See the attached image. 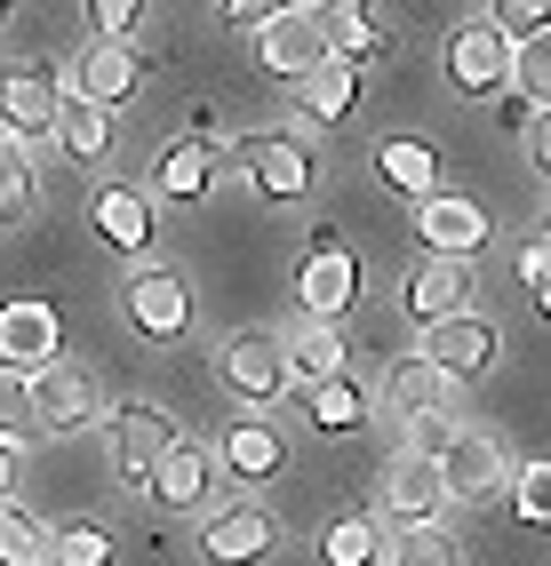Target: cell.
Masks as SVG:
<instances>
[{
	"instance_id": "obj_1",
	"label": "cell",
	"mask_w": 551,
	"mask_h": 566,
	"mask_svg": "<svg viewBox=\"0 0 551 566\" xmlns=\"http://www.w3.org/2000/svg\"><path fill=\"white\" fill-rule=\"evenodd\" d=\"M240 176H248V192H256V200H272V208H297V200H312V184H320V160H312V144H304V136L256 128V136H240Z\"/></svg>"
},
{
	"instance_id": "obj_2",
	"label": "cell",
	"mask_w": 551,
	"mask_h": 566,
	"mask_svg": "<svg viewBox=\"0 0 551 566\" xmlns=\"http://www.w3.org/2000/svg\"><path fill=\"white\" fill-rule=\"evenodd\" d=\"M64 96H72V88H64V72H56L49 56L9 64V72H0V136L32 153V136H56V120H64Z\"/></svg>"
},
{
	"instance_id": "obj_3",
	"label": "cell",
	"mask_w": 551,
	"mask_h": 566,
	"mask_svg": "<svg viewBox=\"0 0 551 566\" xmlns=\"http://www.w3.org/2000/svg\"><path fill=\"white\" fill-rule=\"evenodd\" d=\"M297 295H304V319H328V327H344V312L360 304V255H352V240L336 232V223H320V232H312Z\"/></svg>"
},
{
	"instance_id": "obj_4",
	"label": "cell",
	"mask_w": 551,
	"mask_h": 566,
	"mask_svg": "<svg viewBox=\"0 0 551 566\" xmlns=\"http://www.w3.org/2000/svg\"><path fill=\"white\" fill-rule=\"evenodd\" d=\"M121 312L136 335H153V344H184L193 335V287H184L176 263H136L128 287H121Z\"/></svg>"
},
{
	"instance_id": "obj_5",
	"label": "cell",
	"mask_w": 551,
	"mask_h": 566,
	"mask_svg": "<svg viewBox=\"0 0 551 566\" xmlns=\"http://www.w3.org/2000/svg\"><path fill=\"white\" fill-rule=\"evenodd\" d=\"M113 463H121V479H136V486H153V471L176 455V439H184V423L168 407H153V399H128V407H113Z\"/></svg>"
},
{
	"instance_id": "obj_6",
	"label": "cell",
	"mask_w": 551,
	"mask_h": 566,
	"mask_svg": "<svg viewBox=\"0 0 551 566\" xmlns=\"http://www.w3.org/2000/svg\"><path fill=\"white\" fill-rule=\"evenodd\" d=\"M256 56H264L280 81H312L320 64H336V49H328V9H272L264 32H256Z\"/></svg>"
},
{
	"instance_id": "obj_7",
	"label": "cell",
	"mask_w": 551,
	"mask_h": 566,
	"mask_svg": "<svg viewBox=\"0 0 551 566\" xmlns=\"http://www.w3.org/2000/svg\"><path fill=\"white\" fill-rule=\"evenodd\" d=\"M216 375H225V391L240 407H280L288 391V352H280V335H232L225 352H216Z\"/></svg>"
},
{
	"instance_id": "obj_8",
	"label": "cell",
	"mask_w": 551,
	"mask_h": 566,
	"mask_svg": "<svg viewBox=\"0 0 551 566\" xmlns=\"http://www.w3.org/2000/svg\"><path fill=\"white\" fill-rule=\"evenodd\" d=\"M272 551H280V518L256 503V495L225 503V511L200 526V558H208V566H264Z\"/></svg>"
},
{
	"instance_id": "obj_9",
	"label": "cell",
	"mask_w": 551,
	"mask_h": 566,
	"mask_svg": "<svg viewBox=\"0 0 551 566\" xmlns=\"http://www.w3.org/2000/svg\"><path fill=\"white\" fill-rule=\"evenodd\" d=\"M49 367H56V312L41 295H9V304H0V375L32 384V375H49Z\"/></svg>"
},
{
	"instance_id": "obj_10",
	"label": "cell",
	"mask_w": 551,
	"mask_h": 566,
	"mask_svg": "<svg viewBox=\"0 0 551 566\" xmlns=\"http://www.w3.org/2000/svg\"><path fill=\"white\" fill-rule=\"evenodd\" d=\"M96 415H104V391H96V375H89V367L56 359L49 375H32V423H41L49 439H64V431H89Z\"/></svg>"
},
{
	"instance_id": "obj_11",
	"label": "cell",
	"mask_w": 551,
	"mask_h": 566,
	"mask_svg": "<svg viewBox=\"0 0 551 566\" xmlns=\"http://www.w3.org/2000/svg\"><path fill=\"white\" fill-rule=\"evenodd\" d=\"M439 479H448V503H464V511L511 495V463H503V447L488 431H464L448 455H439Z\"/></svg>"
},
{
	"instance_id": "obj_12",
	"label": "cell",
	"mask_w": 551,
	"mask_h": 566,
	"mask_svg": "<svg viewBox=\"0 0 551 566\" xmlns=\"http://www.w3.org/2000/svg\"><path fill=\"white\" fill-rule=\"evenodd\" d=\"M144 81H153V64L136 49H113V41H89L81 64H72V96L96 104V112H121L128 96H144Z\"/></svg>"
},
{
	"instance_id": "obj_13",
	"label": "cell",
	"mask_w": 551,
	"mask_h": 566,
	"mask_svg": "<svg viewBox=\"0 0 551 566\" xmlns=\"http://www.w3.org/2000/svg\"><path fill=\"white\" fill-rule=\"evenodd\" d=\"M448 81L464 96H511V41L480 17V24H456L448 41Z\"/></svg>"
},
{
	"instance_id": "obj_14",
	"label": "cell",
	"mask_w": 551,
	"mask_h": 566,
	"mask_svg": "<svg viewBox=\"0 0 551 566\" xmlns=\"http://www.w3.org/2000/svg\"><path fill=\"white\" fill-rule=\"evenodd\" d=\"M471 263H448V255H424L408 280H399V312L408 319H424V327H439V319H464L471 312Z\"/></svg>"
},
{
	"instance_id": "obj_15",
	"label": "cell",
	"mask_w": 551,
	"mask_h": 566,
	"mask_svg": "<svg viewBox=\"0 0 551 566\" xmlns=\"http://www.w3.org/2000/svg\"><path fill=\"white\" fill-rule=\"evenodd\" d=\"M496 319H480V312H464V319H439V327H424V344H416V359H432L439 375H456V384H471V375H488L496 367Z\"/></svg>"
},
{
	"instance_id": "obj_16",
	"label": "cell",
	"mask_w": 551,
	"mask_h": 566,
	"mask_svg": "<svg viewBox=\"0 0 551 566\" xmlns=\"http://www.w3.org/2000/svg\"><path fill=\"white\" fill-rule=\"evenodd\" d=\"M384 511L399 518V535H408V526H439V511H448V479H439V463L399 447L392 471H384Z\"/></svg>"
},
{
	"instance_id": "obj_17",
	"label": "cell",
	"mask_w": 551,
	"mask_h": 566,
	"mask_svg": "<svg viewBox=\"0 0 551 566\" xmlns=\"http://www.w3.org/2000/svg\"><path fill=\"white\" fill-rule=\"evenodd\" d=\"M416 240H424V255L471 263V255L488 248V208H480V200H456V192H439V200H424V208H416Z\"/></svg>"
},
{
	"instance_id": "obj_18",
	"label": "cell",
	"mask_w": 551,
	"mask_h": 566,
	"mask_svg": "<svg viewBox=\"0 0 551 566\" xmlns=\"http://www.w3.org/2000/svg\"><path fill=\"white\" fill-rule=\"evenodd\" d=\"M280 463H288V447H280V423H264V415H240L216 439V471L232 486H264V479H280Z\"/></svg>"
},
{
	"instance_id": "obj_19",
	"label": "cell",
	"mask_w": 551,
	"mask_h": 566,
	"mask_svg": "<svg viewBox=\"0 0 551 566\" xmlns=\"http://www.w3.org/2000/svg\"><path fill=\"white\" fill-rule=\"evenodd\" d=\"M89 223L104 232V248H121V255H153V184H96Z\"/></svg>"
},
{
	"instance_id": "obj_20",
	"label": "cell",
	"mask_w": 551,
	"mask_h": 566,
	"mask_svg": "<svg viewBox=\"0 0 551 566\" xmlns=\"http://www.w3.org/2000/svg\"><path fill=\"white\" fill-rule=\"evenodd\" d=\"M384 399H392L399 423H424V415H464V384H456V375H439L432 359H399V367L384 375Z\"/></svg>"
},
{
	"instance_id": "obj_21",
	"label": "cell",
	"mask_w": 551,
	"mask_h": 566,
	"mask_svg": "<svg viewBox=\"0 0 551 566\" xmlns=\"http://www.w3.org/2000/svg\"><path fill=\"white\" fill-rule=\"evenodd\" d=\"M216 192V144H200V136H176L168 153L153 160V200H168V208H193V200H208Z\"/></svg>"
},
{
	"instance_id": "obj_22",
	"label": "cell",
	"mask_w": 551,
	"mask_h": 566,
	"mask_svg": "<svg viewBox=\"0 0 551 566\" xmlns=\"http://www.w3.org/2000/svg\"><path fill=\"white\" fill-rule=\"evenodd\" d=\"M208 486H216V447L176 439V455L153 471V503H160V511H200Z\"/></svg>"
},
{
	"instance_id": "obj_23",
	"label": "cell",
	"mask_w": 551,
	"mask_h": 566,
	"mask_svg": "<svg viewBox=\"0 0 551 566\" xmlns=\"http://www.w3.org/2000/svg\"><path fill=\"white\" fill-rule=\"evenodd\" d=\"M288 384H297V391H320V384H336V375H344V327H328V319H304L297 335H288Z\"/></svg>"
},
{
	"instance_id": "obj_24",
	"label": "cell",
	"mask_w": 551,
	"mask_h": 566,
	"mask_svg": "<svg viewBox=\"0 0 551 566\" xmlns=\"http://www.w3.org/2000/svg\"><path fill=\"white\" fill-rule=\"evenodd\" d=\"M376 176L392 184V192H408L416 208L439 200V153H432V144H416V136H384V144H376Z\"/></svg>"
},
{
	"instance_id": "obj_25",
	"label": "cell",
	"mask_w": 551,
	"mask_h": 566,
	"mask_svg": "<svg viewBox=\"0 0 551 566\" xmlns=\"http://www.w3.org/2000/svg\"><path fill=\"white\" fill-rule=\"evenodd\" d=\"M297 407H304V423H312L320 439L367 431V391L352 384V375H336V384H320V391H297Z\"/></svg>"
},
{
	"instance_id": "obj_26",
	"label": "cell",
	"mask_w": 551,
	"mask_h": 566,
	"mask_svg": "<svg viewBox=\"0 0 551 566\" xmlns=\"http://www.w3.org/2000/svg\"><path fill=\"white\" fill-rule=\"evenodd\" d=\"M297 104H304L312 128H344L352 112H360V72L352 64H320L312 81H297Z\"/></svg>"
},
{
	"instance_id": "obj_27",
	"label": "cell",
	"mask_w": 551,
	"mask_h": 566,
	"mask_svg": "<svg viewBox=\"0 0 551 566\" xmlns=\"http://www.w3.org/2000/svg\"><path fill=\"white\" fill-rule=\"evenodd\" d=\"M328 49H336V64H367V56H384V24L376 9H360V0H344V9H328Z\"/></svg>"
},
{
	"instance_id": "obj_28",
	"label": "cell",
	"mask_w": 551,
	"mask_h": 566,
	"mask_svg": "<svg viewBox=\"0 0 551 566\" xmlns=\"http://www.w3.org/2000/svg\"><path fill=\"white\" fill-rule=\"evenodd\" d=\"M0 566H56V535L24 503H0Z\"/></svg>"
},
{
	"instance_id": "obj_29",
	"label": "cell",
	"mask_w": 551,
	"mask_h": 566,
	"mask_svg": "<svg viewBox=\"0 0 551 566\" xmlns=\"http://www.w3.org/2000/svg\"><path fill=\"white\" fill-rule=\"evenodd\" d=\"M32 208H41V168H32L24 144L0 136V232H9V223H24Z\"/></svg>"
},
{
	"instance_id": "obj_30",
	"label": "cell",
	"mask_w": 551,
	"mask_h": 566,
	"mask_svg": "<svg viewBox=\"0 0 551 566\" xmlns=\"http://www.w3.org/2000/svg\"><path fill=\"white\" fill-rule=\"evenodd\" d=\"M56 144L81 168H96L104 153H113V112H96V104H81V96H64V120H56Z\"/></svg>"
},
{
	"instance_id": "obj_31",
	"label": "cell",
	"mask_w": 551,
	"mask_h": 566,
	"mask_svg": "<svg viewBox=\"0 0 551 566\" xmlns=\"http://www.w3.org/2000/svg\"><path fill=\"white\" fill-rule=\"evenodd\" d=\"M320 558H328V566H384L376 518H336V526L320 535Z\"/></svg>"
},
{
	"instance_id": "obj_32",
	"label": "cell",
	"mask_w": 551,
	"mask_h": 566,
	"mask_svg": "<svg viewBox=\"0 0 551 566\" xmlns=\"http://www.w3.org/2000/svg\"><path fill=\"white\" fill-rule=\"evenodd\" d=\"M511 96L551 112V24L536 32V41H520V49H511Z\"/></svg>"
},
{
	"instance_id": "obj_33",
	"label": "cell",
	"mask_w": 551,
	"mask_h": 566,
	"mask_svg": "<svg viewBox=\"0 0 551 566\" xmlns=\"http://www.w3.org/2000/svg\"><path fill=\"white\" fill-rule=\"evenodd\" d=\"M384 566H456V543L439 535V526H408V535L384 551Z\"/></svg>"
},
{
	"instance_id": "obj_34",
	"label": "cell",
	"mask_w": 551,
	"mask_h": 566,
	"mask_svg": "<svg viewBox=\"0 0 551 566\" xmlns=\"http://www.w3.org/2000/svg\"><path fill=\"white\" fill-rule=\"evenodd\" d=\"M32 431V384H17V375H0V447H24Z\"/></svg>"
},
{
	"instance_id": "obj_35",
	"label": "cell",
	"mask_w": 551,
	"mask_h": 566,
	"mask_svg": "<svg viewBox=\"0 0 551 566\" xmlns=\"http://www.w3.org/2000/svg\"><path fill=\"white\" fill-rule=\"evenodd\" d=\"M511 503H520L528 526H551V455H536L520 479H511Z\"/></svg>"
},
{
	"instance_id": "obj_36",
	"label": "cell",
	"mask_w": 551,
	"mask_h": 566,
	"mask_svg": "<svg viewBox=\"0 0 551 566\" xmlns=\"http://www.w3.org/2000/svg\"><path fill=\"white\" fill-rule=\"evenodd\" d=\"M488 24L503 32L511 49H520V41H536V32L551 24V9H543V0H496V9H488Z\"/></svg>"
},
{
	"instance_id": "obj_37",
	"label": "cell",
	"mask_w": 551,
	"mask_h": 566,
	"mask_svg": "<svg viewBox=\"0 0 551 566\" xmlns=\"http://www.w3.org/2000/svg\"><path fill=\"white\" fill-rule=\"evenodd\" d=\"M56 566H113V535H104V526H64Z\"/></svg>"
},
{
	"instance_id": "obj_38",
	"label": "cell",
	"mask_w": 551,
	"mask_h": 566,
	"mask_svg": "<svg viewBox=\"0 0 551 566\" xmlns=\"http://www.w3.org/2000/svg\"><path fill=\"white\" fill-rule=\"evenodd\" d=\"M464 431H471L464 415H424V423H408V455H432V463H439Z\"/></svg>"
},
{
	"instance_id": "obj_39",
	"label": "cell",
	"mask_w": 551,
	"mask_h": 566,
	"mask_svg": "<svg viewBox=\"0 0 551 566\" xmlns=\"http://www.w3.org/2000/svg\"><path fill=\"white\" fill-rule=\"evenodd\" d=\"M136 24H144L136 0H96V32H104L113 49H128V32H136Z\"/></svg>"
},
{
	"instance_id": "obj_40",
	"label": "cell",
	"mask_w": 551,
	"mask_h": 566,
	"mask_svg": "<svg viewBox=\"0 0 551 566\" xmlns=\"http://www.w3.org/2000/svg\"><path fill=\"white\" fill-rule=\"evenodd\" d=\"M520 280H528L536 295H551V232H536V240L520 248Z\"/></svg>"
},
{
	"instance_id": "obj_41",
	"label": "cell",
	"mask_w": 551,
	"mask_h": 566,
	"mask_svg": "<svg viewBox=\"0 0 551 566\" xmlns=\"http://www.w3.org/2000/svg\"><path fill=\"white\" fill-rule=\"evenodd\" d=\"M528 160H536L543 184H551V112H536V120H528Z\"/></svg>"
},
{
	"instance_id": "obj_42",
	"label": "cell",
	"mask_w": 551,
	"mask_h": 566,
	"mask_svg": "<svg viewBox=\"0 0 551 566\" xmlns=\"http://www.w3.org/2000/svg\"><path fill=\"white\" fill-rule=\"evenodd\" d=\"M17 471H24V447H0V503H9V486H17Z\"/></svg>"
},
{
	"instance_id": "obj_43",
	"label": "cell",
	"mask_w": 551,
	"mask_h": 566,
	"mask_svg": "<svg viewBox=\"0 0 551 566\" xmlns=\"http://www.w3.org/2000/svg\"><path fill=\"white\" fill-rule=\"evenodd\" d=\"M536 304H543V319H551V295H536Z\"/></svg>"
},
{
	"instance_id": "obj_44",
	"label": "cell",
	"mask_w": 551,
	"mask_h": 566,
	"mask_svg": "<svg viewBox=\"0 0 551 566\" xmlns=\"http://www.w3.org/2000/svg\"><path fill=\"white\" fill-rule=\"evenodd\" d=\"M0 24H9V9H0Z\"/></svg>"
}]
</instances>
